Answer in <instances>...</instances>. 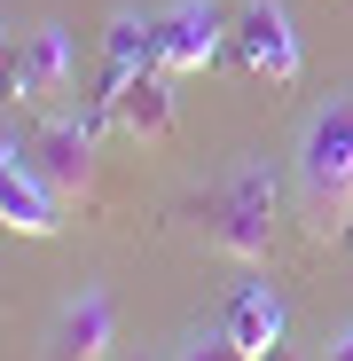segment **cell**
Here are the masks:
<instances>
[{"mask_svg": "<svg viewBox=\"0 0 353 361\" xmlns=\"http://www.w3.org/2000/svg\"><path fill=\"white\" fill-rule=\"evenodd\" d=\"M299 204L314 235L353 228V87H337L299 134Z\"/></svg>", "mask_w": 353, "mask_h": 361, "instance_id": "1", "label": "cell"}, {"mask_svg": "<svg viewBox=\"0 0 353 361\" xmlns=\"http://www.w3.org/2000/svg\"><path fill=\"white\" fill-rule=\"evenodd\" d=\"M204 220H212V244L228 259H267V244H275V173L259 157L235 165V180L204 204Z\"/></svg>", "mask_w": 353, "mask_h": 361, "instance_id": "2", "label": "cell"}, {"mask_svg": "<svg viewBox=\"0 0 353 361\" xmlns=\"http://www.w3.org/2000/svg\"><path fill=\"white\" fill-rule=\"evenodd\" d=\"M71 87H79V39H71L63 24H32L24 47L8 55V94H16L24 110H39V102L71 94Z\"/></svg>", "mask_w": 353, "mask_h": 361, "instance_id": "3", "label": "cell"}, {"mask_svg": "<svg viewBox=\"0 0 353 361\" xmlns=\"http://www.w3.org/2000/svg\"><path fill=\"white\" fill-rule=\"evenodd\" d=\"M118 345V307H110V290L102 283H79L63 307H55L47 338H39V361H110Z\"/></svg>", "mask_w": 353, "mask_h": 361, "instance_id": "4", "label": "cell"}, {"mask_svg": "<svg viewBox=\"0 0 353 361\" xmlns=\"http://www.w3.org/2000/svg\"><path fill=\"white\" fill-rule=\"evenodd\" d=\"M63 189L32 165V142H16V126H8V157H0V220H8L16 235H55L63 228Z\"/></svg>", "mask_w": 353, "mask_h": 361, "instance_id": "5", "label": "cell"}, {"mask_svg": "<svg viewBox=\"0 0 353 361\" xmlns=\"http://www.w3.org/2000/svg\"><path fill=\"white\" fill-rule=\"evenodd\" d=\"M235 55H244L259 79H275V87L299 79L306 47H299V24H290V0H244V16H235Z\"/></svg>", "mask_w": 353, "mask_h": 361, "instance_id": "6", "label": "cell"}, {"mask_svg": "<svg viewBox=\"0 0 353 361\" xmlns=\"http://www.w3.org/2000/svg\"><path fill=\"white\" fill-rule=\"evenodd\" d=\"M228 39L235 32L220 24L212 0H173V8L157 16V71H204V63H220Z\"/></svg>", "mask_w": 353, "mask_h": 361, "instance_id": "7", "label": "cell"}, {"mask_svg": "<svg viewBox=\"0 0 353 361\" xmlns=\"http://www.w3.org/2000/svg\"><path fill=\"white\" fill-rule=\"evenodd\" d=\"M32 165L55 180L63 197H94V134L79 126V118H47V126L32 134Z\"/></svg>", "mask_w": 353, "mask_h": 361, "instance_id": "8", "label": "cell"}, {"mask_svg": "<svg viewBox=\"0 0 353 361\" xmlns=\"http://www.w3.org/2000/svg\"><path fill=\"white\" fill-rule=\"evenodd\" d=\"M220 330L244 345L252 361L275 353V345H283V298H275V283H244V290L228 298V322H220Z\"/></svg>", "mask_w": 353, "mask_h": 361, "instance_id": "9", "label": "cell"}, {"mask_svg": "<svg viewBox=\"0 0 353 361\" xmlns=\"http://www.w3.org/2000/svg\"><path fill=\"white\" fill-rule=\"evenodd\" d=\"M110 94H118V126H126V134H142V142H165L173 134V87H165L157 63L134 71V79H118Z\"/></svg>", "mask_w": 353, "mask_h": 361, "instance_id": "10", "label": "cell"}, {"mask_svg": "<svg viewBox=\"0 0 353 361\" xmlns=\"http://www.w3.org/2000/svg\"><path fill=\"white\" fill-rule=\"evenodd\" d=\"M102 47H110V87L118 79H134L157 63V16H134V8H110L102 24Z\"/></svg>", "mask_w": 353, "mask_h": 361, "instance_id": "11", "label": "cell"}, {"mask_svg": "<svg viewBox=\"0 0 353 361\" xmlns=\"http://www.w3.org/2000/svg\"><path fill=\"white\" fill-rule=\"evenodd\" d=\"M173 361H252V353H244V345H235L228 330H197V338H189L181 353H173Z\"/></svg>", "mask_w": 353, "mask_h": 361, "instance_id": "12", "label": "cell"}, {"mask_svg": "<svg viewBox=\"0 0 353 361\" xmlns=\"http://www.w3.org/2000/svg\"><path fill=\"white\" fill-rule=\"evenodd\" d=\"M322 361H353V322H345V330L330 338V353H322Z\"/></svg>", "mask_w": 353, "mask_h": 361, "instance_id": "13", "label": "cell"}]
</instances>
